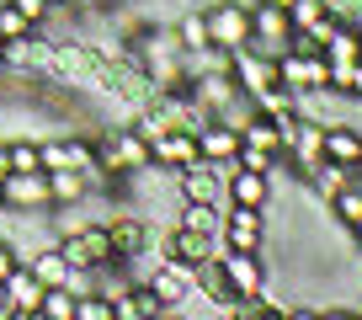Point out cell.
Masks as SVG:
<instances>
[{"instance_id":"obj_1","label":"cell","mask_w":362,"mask_h":320,"mask_svg":"<svg viewBox=\"0 0 362 320\" xmlns=\"http://www.w3.org/2000/svg\"><path fill=\"white\" fill-rule=\"evenodd\" d=\"M54 251L69 262V273H90V267L112 262V240H107V224H80L54 240Z\"/></svg>"},{"instance_id":"obj_2","label":"cell","mask_w":362,"mask_h":320,"mask_svg":"<svg viewBox=\"0 0 362 320\" xmlns=\"http://www.w3.org/2000/svg\"><path fill=\"white\" fill-rule=\"evenodd\" d=\"M214 256H218V267H224L235 299H261L267 294V262H261V251H229V246H218Z\"/></svg>"},{"instance_id":"obj_3","label":"cell","mask_w":362,"mask_h":320,"mask_svg":"<svg viewBox=\"0 0 362 320\" xmlns=\"http://www.w3.org/2000/svg\"><path fill=\"white\" fill-rule=\"evenodd\" d=\"M203 22H208V43L240 48L250 38V0H218V6L203 11Z\"/></svg>"},{"instance_id":"obj_4","label":"cell","mask_w":362,"mask_h":320,"mask_svg":"<svg viewBox=\"0 0 362 320\" xmlns=\"http://www.w3.org/2000/svg\"><path fill=\"white\" fill-rule=\"evenodd\" d=\"M218 240H224L229 251H261V246H267V208H240V203H229Z\"/></svg>"},{"instance_id":"obj_5","label":"cell","mask_w":362,"mask_h":320,"mask_svg":"<svg viewBox=\"0 0 362 320\" xmlns=\"http://www.w3.org/2000/svg\"><path fill=\"white\" fill-rule=\"evenodd\" d=\"M176 193H181V203H218V187H224V171H218L214 160H203L197 155L192 166H181L176 176Z\"/></svg>"},{"instance_id":"obj_6","label":"cell","mask_w":362,"mask_h":320,"mask_svg":"<svg viewBox=\"0 0 362 320\" xmlns=\"http://www.w3.org/2000/svg\"><path fill=\"white\" fill-rule=\"evenodd\" d=\"M218 246H224L218 235H203V229H187V224H176L165 240H160L165 262H181V267H197V262H208V256H214Z\"/></svg>"},{"instance_id":"obj_7","label":"cell","mask_w":362,"mask_h":320,"mask_svg":"<svg viewBox=\"0 0 362 320\" xmlns=\"http://www.w3.org/2000/svg\"><path fill=\"white\" fill-rule=\"evenodd\" d=\"M197 160V134L192 128H165L160 139H149V166H160V171L176 176L181 166H192Z\"/></svg>"},{"instance_id":"obj_8","label":"cell","mask_w":362,"mask_h":320,"mask_svg":"<svg viewBox=\"0 0 362 320\" xmlns=\"http://www.w3.org/2000/svg\"><path fill=\"white\" fill-rule=\"evenodd\" d=\"M107 240H112V256L117 262H134V256H144V246H149V224H144V214H117V219H107Z\"/></svg>"},{"instance_id":"obj_9","label":"cell","mask_w":362,"mask_h":320,"mask_svg":"<svg viewBox=\"0 0 362 320\" xmlns=\"http://www.w3.org/2000/svg\"><path fill=\"white\" fill-rule=\"evenodd\" d=\"M149 288H155L160 299H165V309H181L187 299H197V283H192V267H181V262H160L155 273L144 278Z\"/></svg>"},{"instance_id":"obj_10","label":"cell","mask_w":362,"mask_h":320,"mask_svg":"<svg viewBox=\"0 0 362 320\" xmlns=\"http://www.w3.org/2000/svg\"><path fill=\"white\" fill-rule=\"evenodd\" d=\"M0 203L6 208H48V176L43 171H6Z\"/></svg>"},{"instance_id":"obj_11","label":"cell","mask_w":362,"mask_h":320,"mask_svg":"<svg viewBox=\"0 0 362 320\" xmlns=\"http://www.w3.org/2000/svg\"><path fill=\"white\" fill-rule=\"evenodd\" d=\"M224 187H229V203H240V208H267L272 203V176L267 171H245V166H235V171L224 176Z\"/></svg>"},{"instance_id":"obj_12","label":"cell","mask_w":362,"mask_h":320,"mask_svg":"<svg viewBox=\"0 0 362 320\" xmlns=\"http://www.w3.org/2000/svg\"><path fill=\"white\" fill-rule=\"evenodd\" d=\"M160 315H170V309H165V299H160L149 283H134L128 294L112 299V320H160Z\"/></svg>"},{"instance_id":"obj_13","label":"cell","mask_w":362,"mask_h":320,"mask_svg":"<svg viewBox=\"0 0 362 320\" xmlns=\"http://www.w3.org/2000/svg\"><path fill=\"white\" fill-rule=\"evenodd\" d=\"M6 299H11V320H37V304H43V283H37L27 267H16L6 278Z\"/></svg>"},{"instance_id":"obj_14","label":"cell","mask_w":362,"mask_h":320,"mask_svg":"<svg viewBox=\"0 0 362 320\" xmlns=\"http://www.w3.org/2000/svg\"><path fill=\"white\" fill-rule=\"evenodd\" d=\"M240 149V128H224L218 118H208L203 128H197V155L214 160V166H224V160H235Z\"/></svg>"},{"instance_id":"obj_15","label":"cell","mask_w":362,"mask_h":320,"mask_svg":"<svg viewBox=\"0 0 362 320\" xmlns=\"http://www.w3.org/2000/svg\"><path fill=\"white\" fill-rule=\"evenodd\" d=\"M320 155H325V160H336V166H357V160H362V134H357L351 123H325Z\"/></svg>"},{"instance_id":"obj_16","label":"cell","mask_w":362,"mask_h":320,"mask_svg":"<svg viewBox=\"0 0 362 320\" xmlns=\"http://www.w3.org/2000/svg\"><path fill=\"white\" fill-rule=\"evenodd\" d=\"M43 176H48V203H59V208H75L80 198L90 193L86 171H75V166H54V171H43Z\"/></svg>"},{"instance_id":"obj_17","label":"cell","mask_w":362,"mask_h":320,"mask_svg":"<svg viewBox=\"0 0 362 320\" xmlns=\"http://www.w3.org/2000/svg\"><path fill=\"white\" fill-rule=\"evenodd\" d=\"M304 182H309V187H315V193H320V198H325V203H330V198H336L341 187L351 182V166H336V160H325V155H320L315 166H309V171H304Z\"/></svg>"},{"instance_id":"obj_18","label":"cell","mask_w":362,"mask_h":320,"mask_svg":"<svg viewBox=\"0 0 362 320\" xmlns=\"http://www.w3.org/2000/svg\"><path fill=\"white\" fill-rule=\"evenodd\" d=\"M240 144H250V149H267V155H283V128L272 123V118L250 113V123L240 128Z\"/></svg>"},{"instance_id":"obj_19","label":"cell","mask_w":362,"mask_h":320,"mask_svg":"<svg viewBox=\"0 0 362 320\" xmlns=\"http://www.w3.org/2000/svg\"><path fill=\"white\" fill-rule=\"evenodd\" d=\"M37 320H75V288L59 283V288H43V304H37Z\"/></svg>"},{"instance_id":"obj_20","label":"cell","mask_w":362,"mask_h":320,"mask_svg":"<svg viewBox=\"0 0 362 320\" xmlns=\"http://www.w3.org/2000/svg\"><path fill=\"white\" fill-rule=\"evenodd\" d=\"M176 43L192 54V48H208V22H203V11H187V16H176Z\"/></svg>"},{"instance_id":"obj_21","label":"cell","mask_w":362,"mask_h":320,"mask_svg":"<svg viewBox=\"0 0 362 320\" xmlns=\"http://www.w3.org/2000/svg\"><path fill=\"white\" fill-rule=\"evenodd\" d=\"M176 224L203 229V235H218V229H224V219L214 214V203H181V219H176Z\"/></svg>"},{"instance_id":"obj_22","label":"cell","mask_w":362,"mask_h":320,"mask_svg":"<svg viewBox=\"0 0 362 320\" xmlns=\"http://www.w3.org/2000/svg\"><path fill=\"white\" fill-rule=\"evenodd\" d=\"M33 33H37V27L16 11L11 0H0V38H6V43H22V38H33Z\"/></svg>"},{"instance_id":"obj_23","label":"cell","mask_w":362,"mask_h":320,"mask_svg":"<svg viewBox=\"0 0 362 320\" xmlns=\"http://www.w3.org/2000/svg\"><path fill=\"white\" fill-rule=\"evenodd\" d=\"M6 166H11V171H43L37 144L33 139H6Z\"/></svg>"},{"instance_id":"obj_24","label":"cell","mask_w":362,"mask_h":320,"mask_svg":"<svg viewBox=\"0 0 362 320\" xmlns=\"http://www.w3.org/2000/svg\"><path fill=\"white\" fill-rule=\"evenodd\" d=\"M325 208H330V214H336V219H341V224H346V229H351V224H357V219H362V193H357V187H351V182H346V187H341V193H336V198H330V203H325Z\"/></svg>"},{"instance_id":"obj_25","label":"cell","mask_w":362,"mask_h":320,"mask_svg":"<svg viewBox=\"0 0 362 320\" xmlns=\"http://www.w3.org/2000/svg\"><path fill=\"white\" fill-rule=\"evenodd\" d=\"M165 113H160V107H139V113H134V134L139 139H160V134H165Z\"/></svg>"},{"instance_id":"obj_26","label":"cell","mask_w":362,"mask_h":320,"mask_svg":"<svg viewBox=\"0 0 362 320\" xmlns=\"http://www.w3.org/2000/svg\"><path fill=\"white\" fill-rule=\"evenodd\" d=\"M11 6H16V11H22L33 27H48V22H54V11H59L54 0H11Z\"/></svg>"},{"instance_id":"obj_27","label":"cell","mask_w":362,"mask_h":320,"mask_svg":"<svg viewBox=\"0 0 362 320\" xmlns=\"http://www.w3.org/2000/svg\"><path fill=\"white\" fill-rule=\"evenodd\" d=\"M16 267H22V251H16L11 240L0 235V283H6V278H11V273H16Z\"/></svg>"},{"instance_id":"obj_28","label":"cell","mask_w":362,"mask_h":320,"mask_svg":"<svg viewBox=\"0 0 362 320\" xmlns=\"http://www.w3.org/2000/svg\"><path fill=\"white\" fill-rule=\"evenodd\" d=\"M0 320H11V299H6V283H0Z\"/></svg>"},{"instance_id":"obj_29","label":"cell","mask_w":362,"mask_h":320,"mask_svg":"<svg viewBox=\"0 0 362 320\" xmlns=\"http://www.w3.org/2000/svg\"><path fill=\"white\" fill-rule=\"evenodd\" d=\"M351 240H357V251H362V219H357V224H351Z\"/></svg>"},{"instance_id":"obj_30","label":"cell","mask_w":362,"mask_h":320,"mask_svg":"<svg viewBox=\"0 0 362 320\" xmlns=\"http://www.w3.org/2000/svg\"><path fill=\"white\" fill-rule=\"evenodd\" d=\"M261 6H283V11H288V6H293V0H261Z\"/></svg>"},{"instance_id":"obj_31","label":"cell","mask_w":362,"mask_h":320,"mask_svg":"<svg viewBox=\"0 0 362 320\" xmlns=\"http://www.w3.org/2000/svg\"><path fill=\"white\" fill-rule=\"evenodd\" d=\"M0 64H6V38H0Z\"/></svg>"},{"instance_id":"obj_32","label":"cell","mask_w":362,"mask_h":320,"mask_svg":"<svg viewBox=\"0 0 362 320\" xmlns=\"http://www.w3.org/2000/svg\"><path fill=\"white\" fill-rule=\"evenodd\" d=\"M54 6H75V0H54Z\"/></svg>"},{"instance_id":"obj_33","label":"cell","mask_w":362,"mask_h":320,"mask_svg":"<svg viewBox=\"0 0 362 320\" xmlns=\"http://www.w3.org/2000/svg\"><path fill=\"white\" fill-rule=\"evenodd\" d=\"M357 64H362V48H357Z\"/></svg>"}]
</instances>
